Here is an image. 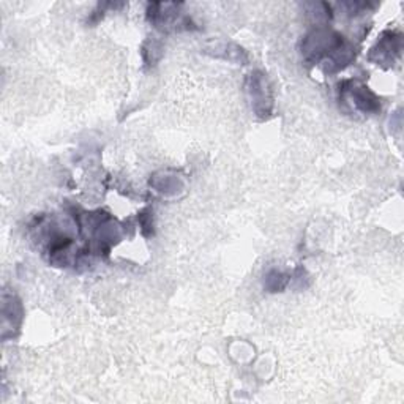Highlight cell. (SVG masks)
<instances>
[{"mask_svg":"<svg viewBox=\"0 0 404 404\" xmlns=\"http://www.w3.org/2000/svg\"><path fill=\"white\" fill-rule=\"evenodd\" d=\"M250 95L251 100H253L255 109L259 111L261 114H269L270 106H271V97H270V90L266 78L262 75H251L250 78Z\"/></svg>","mask_w":404,"mask_h":404,"instance_id":"1","label":"cell"},{"mask_svg":"<svg viewBox=\"0 0 404 404\" xmlns=\"http://www.w3.org/2000/svg\"><path fill=\"white\" fill-rule=\"evenodd\" d=\"M344 97L350 98V103H353L357 109H360L363 112H373L379 109V103H377L376 97L367 90V87L363 85L354 84L353 87H349L348 90H343Z\"/></svg>","mask_w":404,"mask_h":404,"instance_id":"2","label":"cell"},{"mask_svg":"<svg viewBox=\"0 0 404 404\" xmlns=\"http://www.w3.org/2000/svg\"><path fill=\"white\" fill-rule=\"evenodd\" d=\"M400 49V37L395 35L393 32H387V34H384V37L379 39V43H377V49H373V54L377 52V56H379L376 59V62H393V59L398 54Z\"/></svg>","mask_w":404,"mask_h":404,"instance_id":"3","label":"cell"}]
</instances>
